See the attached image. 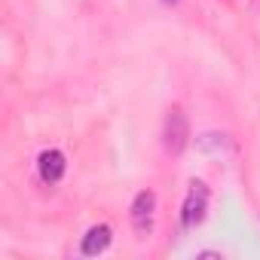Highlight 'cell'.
I'll return each instance as SVG.
<instances>
[{
	"instance_id": "cell-3",
	"label": "cell",
	"mask_w": 260,
	"mask_h": 260,
	"mask_svg": "<svg viewBox=\"0 0 260 260\" xmlns=\"http://www.w3.org/2000/svg\"><path fill=\"white\" fill-rule=\"evenodd\" d=\"M128 217H132V230L138 233V239H147V236L153 233V217H156V193H153V190H141V193L132 199Z\"/></svg>"
},
{
	"instance_id": "cell-1",
	"label": "cell",
	"mask_w": 260,
	"mask_h": 260,
	"mask_svg": "<svg viewBox=\"0 0 260 260\" xmlns=\"http://www.w3.org/2000/svg\"><path fill=\"white\" fill-rule=\"evenodd\" d=\"M205 211H208V184L193 178L190 187H187L184 205H181V226L184 230H196L205 220Z\"/></svg>"
},
{
	"instance_id": "cell-2",
	"label": "cell",
	"mask_w": 260,
	"mask_h": 260,
	"mask_svg": "<svg viewBox=\"0 0 260 260\" xmlns=\"http://www.w3.org/2000/svg\"><path fill=\"white\" fill-rule=\"evenodd\" d=\"M190 138V128H187V116L181 107H169L166 113V125H162V147L172 156H181Z\"/></svg>"
},
{
	"instance_id": "cell-6",
	"label": "cell",
	"mask_w": 260,
	"mask_h": 260,
	"mask_svg": "<svg viewBox=\"0 0 260 260\" xmlns=\"http://www.w3.org/2000/svg\"><path fill=\"white\" fill-rule=\"evenodd\" d=\"M199 257H202V260H220V254H214V251H202Z\"/></svg>"
},
{
	"instance_id": "cell-5",
	"label": "cell",
	"mask_w": 260,
	"mask_h": 260,
	"mask_svg": "<svg viewBox=\"0 0 260 260\" xmlns=\"http://www.w3.org/2000/svg\"><path fill=\"white\" fill-rule=\"evenodd\" d=\"M110 239H113V230H110L107 223H95V226H89V233L83 236L80 251H83L86 257H98L101 251H107Z\"/></svg>"
},
{
	"instance_id": "cell-4",
	"label": "cell",
	"mask_w": 260,
	"mask_h": 260,
	"mask_svg": "<svg viewBox=\"0 0 260 260\" xmlns=\"http://www.w3.org/2000/svg\"><path fill=\"white\" fill-rule=\"evenodd\" d=\"M64 169H68V162H64L61 150H43L37 156V175L43 184H58L64 178Z\"/></svg>"
},
{
	"instance_id": "cell-7",
	"label": "cell",
	"mask_w": 260,
	"mask_h": 260,
	"mask_svg": "<svg viewBox=\"0 0 260 260\" xmlns=\"http://www.w3.org/2000/svg\"><path fill=\"white\" fill-rule=\"evenodd\" d=\"M166 4H175V0H166Z\"/></svg>"
}]
</instances>
